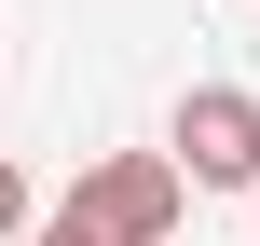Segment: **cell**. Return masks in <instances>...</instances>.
Returning <instances> with one entry per match:
<instances>
[{"label": "cell", "instance_id": "6da1fadb", "mask_svg": "<svg viewBox=\"0 0 260 246\" xmlns=\"http://www.w3.org/2000/svg\"><path fill=\"white\" fill-rule=\"evenodd\" d=\"M178 151H110V164H82V192H69V219L96 246H165L178 233Z\"/></svg>", "mask_w": 260, "mask_h": 246}, {"label": "cell", "instance_id": "7a4b0ae2", "mask_svg": "<svg viewBox=\"0 0 260 246\" xmlns=\"http://www.w3.org/2000/svg\"><path fill=\"white\" fill-rule=\"evenodd\" d=\"M178 178H192V192L260 178V96H233V82H192V96H178Z\"/></svg>", "mask_w": 260, "mask_h": 246}, {"label": "cell", "instance_id": "3957f363", "mask_svg": "<svg viewBox=\"0 0 260 246\" xmlns=\"http://www.w3.org/2000/svg\"><path fill=\"white\" fill-rule=\"evenodd\" d=\"M0 233H27V178H14V164H0Z\"/></svg>", "mask_w": 260, "mask_h": 246}, {"label": "cell", "instance_id": "277c9868", "mask_svg": "<svg viewBox=\"0 0 260 246\" xmlns=\"http://www.w3.org/2000/svg\"><path fill=\"white\" fill-rule=\"evenodd\" d=\"M41 246H96V233H82V219H69V205H55V219H41Z\"/></svg>", "mask_w": 260, "mask_h": 246}]
</instances>
